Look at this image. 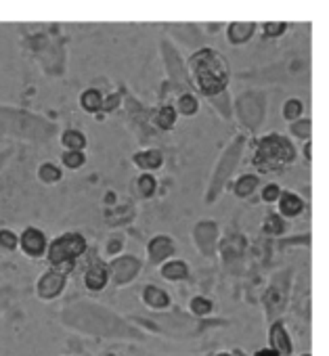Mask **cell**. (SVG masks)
Segmentation results:
<instances>
[{
  "mask_svg": "<svg viewBox=\"0 0 329 356\" xmlns=\"http://www.w3.org/2000/svg\"><path fill=\"white\" fill-rule=\"evenodd\" d=\"M193 88L204 99H214L223 92H229L231 84V65L229 59L214 47H202L193 51L187 59Z\"/></svg>",
  "mask_w": 329,
  "mask_h": 356,
  "instance_id": "6da1fadb",
  "label": "cell"
},
{
  "mask_svg": "<svg viewBox=\"0 0 329 356\" xmlns=\"http://www.w3.org/2000/svg\"><path fill=\"white\" fill-rule=\"evenodd\" d=\"M59 132L57 124L30 109L0 105V134L28 143H47Z\"/></svg>",
  "mask_w": 329,
  "mask_h": 356,
  "instance_id": "7a4b0ae2",
  "label": "cell"
},
{
  "mask_svg": "<svg viewBox=\"0 0 329 356\" xmlns=\"http://www.w3.org/2000/svg\"><path fill=\"white\" fill-rule=\"evenodd\" d=\"M296 159H298V149L291 136L281 134V132H266V134L256 136L252 165L260 174L281 172L287 165H291Z\"/></svg>",
  "mask_w": 329,
  "mask_h": 356,
  "instance_id": "3957f363",
  "label": "cell"
},
{
  "mask_svg": "<svg viewBox=\"0 0 329 356\" xmlns=\"http://www.w3.org/2000/svg\"><path fill=\"white\" fill-rule=\"evenodd\" d=\"M248 147V134L246 132H239L235 134L229 145L223 149L214 170H212V176H210V183H208V193H206V200L208 204H214V200L225 191V187L231 183V178L237 170V165L241 163V157H243V151Z\"/></svg>",
  "mask_w": 329,
  "mask_h": 356,
  "instance_id": "277c9868",
  "label": "cell"
},
{
  "mask_svg": "<svg viewBox=\"0 0 329 356\" xmlns=\"http://www.w3.org/2000/svg\"><path fill=\"white\" fill-rule=\"evenodd\" d=\"M235 118L246 134H256L266 118V95L262 90H246L235 97Z\"/></svg>",
  "mask_w": 329,
  "mask_h": 356,
  "instance_id": "5b68a950",
  "label": "cell"
},
{
  "mask_svg": "<svg viewBox=\"0 0 329 356\" xmlns=\"http://www.w3.org/2000/svg\"><path fill=\"white\" fill-rule=\"evenodd\" d=\"M86 248H88V243L82 233H76V231L63 233L55 241L49 243V252H47L49 264L51 266L76 264V260L86 252Z\"/></svg>",
  "mask_w": 329,
  "mask_h": 356,
  "instance_id": "8992f818",
  "label": "cell"
},
{
  "mask_svg": "<svg viewBox=\"0 0 329 356\" xmlns=\"http://www.w3.org/2000/svg\"><path fill=\"white\" fill-rule=\"evenodd\" d=\"M159 55L163 61V67H166L168 80L172 82V86L179 92L185 90H195L193 82H191V74H189V65L187 61L181 57V53L177 51V47L170 40H161L159 42Z\"/></svg>",
  "mask_w": 329,
  "mask_h": 356,
  "instance_id": "52a82bcc",
  "label": "cell"
},
{
  "mask_svg": "<svg viewBox=\"0 0 329 356\" xmlns=\"http://www.w3.org/2000/svg\"><path fill=\"white\" fill-rule=\"evenodd\" d=\"M67 275H70L67 268L51 266V268L45 270L42 277L38 279V283H36V296L42 298V300H55V298H59L61 291L65 289Z\"/></svg>",
  "mask_w": 329,
  "mask_h": 356,
  "instance_id": "ba28073f",
  "label": "cell"
},
{
  "mask_svg": "<svg viewBox=\"0 0 329 356\" xmlns=\"http://www.w3.org/2000/svg\"><path fill=\"white\" fill-rule=\"evenodd\" d=\"M19 248L30 258H40L49 252V239L38 227H26L19 235Z\"/></svg>",
  "mask_w": 329,
  "mask_h": 356,
  "instance_id": "9c48e42d",
  "label": "cell"
},
{
  "mask_svg": "<svg viewBox=\"0 0 329 356\" xmlns=\"http://www.w3.org/2000/svg\"><path fill=\"white\" fill-rule=\"evenodd\" d=\"M141 270V260L136 256L130 254H122L118 256L111 264H109V273H111V281L115 285H126L130 283Z\"/></svg>",
  "mask_w": 329,
  "mask_h": 356,
  "instance_id": "30bf717a",
  "label": "cell"
},
{
  "mask_svg": "<svg viewBox=\"0 0 329 356\" xmlns=\"http://www.w3.org/2000/svg\"><path fill=\"white\" fill-rule=\"evenodd\" d=\"M258 30H260V26L256 22H231L225 28V40L231 47L239 49V47L250 44L256 38V32Z\"/></svg>",
  "mask_w": 329,
  "mask_h": 356,
  "instance_id": "8fae6325",
  "label": "cell"
},
{
  "mask_svg": "<svg viewBox=\"0 0 329 356\" xmlns=\"http://www.w3.org/2000/svg\"><path fill=\"white\" fill-rule=\"evenodd\" d=\"M147 254H149V260L153 264H163L175 254V239L168 235H155L147 243Z\"/></svg>",
  "mask_w": 329,
  "mask_h": 356,
  "instance_id": "7c38bea8",
  "label": "cell"
},
{
  "mask_svg": "<svg viewBox=\"0 0 329 356\" xmlns=\"http://www.w3.org/2000/svg\"><path fill=\"white\" fill-rule=\"evenodd\" d=\"M163 161H166V157H163L161 149L157 147H149V149H141L132 153V163L141 172H157L163 168Z\"/></svg>",
  "mask_w": 329,
  "mask_h": 356,
  "instance_id": "4fadbf2b",
  "label": "cell"
},
{
  "mask_svg": "<svg viewBox=\"0 0 329 356\" xmlns=\"http://www.w3.org/2000/svg\"><path fill=\"white\" fill-rule=\"evenodd\" d=\"M181 120V113L177 111L175 103H163L153 113V126L161 132H172Z\"/></svg>",
  "mask_w": 329,
  "mask_h": 356,
  "instance_id": "5bb4252c",
  "label": "cell"
},
{
  "mask_svg": "<svg viewBox=\"0 0 329 356\" xmlns=\"http://www.w3.org/2000/svg\"><path fill=\"white\" fill-rule=\"evenodd\" d=\"M260 176L254 174V172H246V174H239L233 183V195L237 200H250L256 191H260Z\"/></svg>",
  "mask_w": 329,
  "mask_h": 356,
  "instance_id": "9a60e30c",
  "label": "cell"
},
{
  "mask_svg": "<svg viewBox=\"0 0 329 356\" xmlns=\"http://www.w3.org/2000/svg\"><path fill=\"white\" fill-rule=\"evenodd\" d=\"M304 208H306L304 200L294 191H283L279 202H277V212L283 218H298L304 212Z\"/></svg>",
  "mask_w": 329,
  "mask_h": 356,
  "instance_id": "2e32d148",
  "label": "cell"
},
{
  "mask_svg": "<svg viewBox=\"0 0 329 356\" xmlns=\"http://www.w3.org/2000/svg\"><path fill=\"white\" fill-rule=\"evenodd\" d=\"M103 103H105V95L99 88H84L78 97V105L84 113L90 115H101L103 113Z\"/></svg>",
  "mask_w": 329,
  "mask_h": 356,
  "instance_id": "e0dca14e",
  "label": "cell"
},
{
  "mask_svg": "<svg viewBox=\"0 0 329 356\" xmlns=\"http://www.w3.org/2000/svg\"><path fill=\"white\" fill-rule=\"evenodd\" d=\"M175 107L177 111L181 113V118H195L202 109V101H200V95L195 90H185V92H179L177 95V101H175Z\"/></svg>",
  "mask_w": 329,
  "mask_h": 356,
  "instance_id": "ac0fdd59",
  "label": "cell"
},
{
  "mask_svg": "<svg viewBox=\"0 0 329 356\" xmlns=\"http://www.w3.org/2000/svg\"><path fill=\"white\" fill-rule=\"evenodd\" d=\"M109 279H111L109 266L97 262V264H93V266L86 270V275H84V285H86V289H90V291H101V289L109 283Z\"/></svg>",
  "mask_w": 329,
  "mask_h": 356,
  "instance_id": "d6986e66",
  "label": "cell"
},
{
  "mask_svg": "<svg viewBox=\"0 0 329 356\" xmlns=\"http://www.w3.org/2000/svg\"><path fill=\"white\" fill-rule=\"evenodd\" d=\"M59 143L67 151H86L88 138L80 128H65L59 132Z\"/></svg>",
  "mask_w": 329,
  "mask_h": 356,
  "instance_id": "ffe728a7",
  "label": "cell"
},
{
  "mask_svg": "<svg viewBox=\"0 0 329 356\" xmlns=\"http://www.w3.org/2000/svg\"><path fill=\"white\" fill-rule=\"evenodd\" d=\"M143 302L153 308V310H161V308H168L170 306V296L166 289H161L157 285H147L143 289Z\"/></svg>",
  "mask_w": 329,
  "mask_h": 356,
  "instance_id": "44dd1931",
  "label": "cell"
},
{
  "mask_svg": "<svg viewBox=\"0 0 329 356\" xmlns=\"http://www.w3.org/2000/svg\"><path fill=\"white\" fill-rule=\"evenodd\" d=\"M159 275L166 281H183L189 277V266L183 260H166L159 266Z\"/></svg>",
  "mask_w": 329,
  "mask_h": 356,
  "instance_id": "7402d4cb",
  "label": "cell"
},
{
  "mask_svg": "<svg viewBox=\"0 0 329 356\" xmlns=\"http://www.w3.org/2000/svg\"><path fill=\"white\" fill-rule=\"evenodd\" d=\"M36 176H38V181L42 185H57V183H61V178H63V165H59L55 161H42L38 165Z\"/></svg>",
  "mask_w": 329,
  "mask_h": 356,
  "instance_id": "603a6c76",
  "label": "cell"
},
{
  "mask_svg": "<svg viewBox=\"0 0 329 356\" xmlns=\"http://www.w3.org/2000/svg\"><path fill=\"white\" fill-rule=\"evenodd\" d=\"M134 189H136V195L141 200H151L155 193H157V178L153 172H141L136 183H134Z\"/></svg>",
  "mask_w": 329,
  "mask_h": 356,
  "instance_id": "cb8c5ba5",
  "label": "cell"
},
{
  "mask_svg": "<svg viewBox=\"0 0 329 356\" xmlns=\"http://www.w3.org/2000/svg\"><path fill=\"white\" fill-rule=\"evenodd\" d=\"M208 103L218 111V115H220L223 120H233V118H235V99H231L229 92H223V95L210 99Z\"/></svg>",
  "mask_w": 329,
  "mask_h": 356,
  "instance_id": "d4e9b609",
  "label": "cell"
},
{
  "mask_svg": "<svg viewBox=\"0 0 329 356\" xmlns=\"http://www.w3.org/2000/svg\"><path fill=\"white\" fill-rule=\"evenodd\" d=\"M281 118L289 124V122H296L300 118H304V101L298 99V97H289L283 101L281 105Z\"/></svg>",
  "mask_w": 329,
  "mask_h": 356,
  "instance_id": "484cf974",
  "label": "cell"
},
{
  "mask_svg": "<svg viewBox=\"0 0 329 356\" xmlns=\"http://www.w3.org/2000/svg\"><path fill=\"white\" fill-rule=\"evenodd\" d=\"M271 346L275 350L283 354H291V341H289V335L285 333V327L281 323H275L273 329H271Z\"/></svg>",
  "mask_w": 329,
  "mask_h": 356,
  "instance_id": "4316f807",
  "label": "cell"
},
{
  "mask_svg": "<svg viewBox=\"0 0 329 356\" xmlns=\"http://www.w3.org/2000/svg\"><path fill=\"white\" fill-rule=\"evenodd\" d=\"M287 126H289V136L291 138H298L302 143L312 138V120L310 118H300L296 122H289Z\"/></svg>",
  "mask_w": 329,
  "mask_h": 356,
  "instance_id": "83f0119b",
  "label": "cell"
},
{
  "mask_svg": "<svg viewBox=\"0 0 329 356\" xmlns=\"http://www.w3.org/2000/svg\"><path fill=\"white\" fill-rule=\"evenodd\" d=\"M287 28H289L287 22L275 19V22H264V24L260 26V32H262V36H264L266 40H279L281 36L287 34Z\"/></svg>",
  "mask_w": 329,
  "mask_h": 356,
  "instance_id": "f1b7e54d",
  "label": "cell"
},
{
  "mask_svg": "<svg viewBox=\"0 0 329 356\" xmlns=\"http://www.w3.org/2000/svg\"><path fill=\"white\" fill-rule=\"evenodd\" d=\"M285 220H287V218H283L279 212L268 214V216L264 218V222H262V231H264L266 235H283V233H285V227H287Z\"/></svg>",
  "mask_w": 329,
  "mask_h": 356,
  "instance_id": "f546056e",
  "label": "cell"
},
{
  "mask_svg": "<svg viewBox=\"0 0 329 356\" xmlns=\"http://www.w3.org/2000/svg\"><path fill=\"white\" fill-rule=\"evenodd\" d=\"M84 163H86V153L84 151H67L65 149L61 153V165L67 168V170H72V172L84 168Z\"/></svg>",
  "mask_w": 329,
  "mask_h": 356,
  "instance_id": "4dcf8cb0",
  "label": "cell"
},
{
  "mask_svg": "<svg viewBox=\"0 0 329 356\" xmlns=\"http://www.w3.org/2000/svg\"><path fill=\"white\" fill-rule=\"evenodd\" d=\"M189 310L195 314V316H206L212 312V300H208L206 296H195L191 298L189 302Z\"/></svg>",
  "mask_w": 329,
  "mask_h": 356,
  "instance_id": "1f68e13d",
  "label": "cell"
},
{
  "mask_svg": "<svg viewBox=\"0 0 329 356\" xmlns=\"http://www.w3.org/2000/svg\"><path fill=\"white\" fill-rule=\"evenodd\" d=\"M281 193H283V189L277 183H266V185L260 187V200L264 204H277L279 197H281Z\"/></svg>",
  "mask_w": 329,
  "mask_h": 356,
  "instance_id": "d6a6232c",
  "label": "cell"
},
{
  "mask_svg": "<svg viewBox=\"0 0 329 356\" xmlns=\"http://www.w3.org/2000/svg\"><path fill=\"white\" fill-rule=\"evenodd\" d=\"M0 248L7 250V252H13L19 248V235L11 229H0Z\"/></svg>",
  "mask_w": 329,
  "mask_h": 356,
  "instance_id": "836d02e7",
  "label": "cell"
},
{
  "mask_svg": "<svg viewBox=\"0 0 329 356\" xmlns=\"http://www.w3.org/2000/svg\"><path fill=\"white\" fill-rule=\"evenodd\" d=\"M122 105V95L120 92H111L105 95V103H103V113H113L118 107Z\"/></svg>",
  "mask_w": 329,
  "mask_h": 356,
  "instance_id": "e575fe53",
  "label": "cell"
},
{
  "mask_svg": "<svg viewBox=\"0 0 329 356\" xmlns=\"http://www.w3.org/2000/svg\"><path fill=\"white\" fill-rule=\"evenodd\" d=\"M13 300V289L11 287H0V312H3Z\"/></svg>",
  "mask_w": 329,
  "mask_h": 356,
  "instance_id": "d590c367",
  "label": "cell"
},
{
  "mask_svg": "<svg viewBox=\"0 0 329 356\" xmlns=\"http://www.w3.org/2000/svg\"><path fill=\"white\" fill-rule=\"evenodd\" d=\"M13 157V147H7V149H0V172H3V168L9 163V159Z\"/></svg>",
  "mask_w": 329,
  "mask_h": 356,
  "instance_id": "8d00e7d4",
  "label": "cell"
},
{
  "mask_svg": "<svg viewBox=\"0 0 329 356\" xmlns=\"http://www.w3.org/2000/svg\"><path fill=\"white\" fill-rule=\"evenodd\" d=\"M122 248H124V243L120 239H109V243H107L105 250H107V254H120Z\"/></svg>",
  "mask_w": 329,
  "mask_h": 356,
  "instance_id": "74e56055",
  "label": "cell"
},
{
  "mask_svg": "<svg viewBox=\"0 0 329 356\" xmlns=\"http://www.w3.org/2000/svg\"><path fill=\"white\" fill-rule=\"evenodd\" d=\"M256 356H281V352L275 350L273 346H268V348H260V350L256 352Z\"/></svg>",
  "mask_w": 329,
  "mask_h": 356,
  "instance_id": "f35d334b",
  "label": "cell"
},
{
  "mask_svg": "<svg viewBox=\"0 0 329 356\" xmlns=\"http://www.w3.org/2000/svg\"><path fill=\"white\" fill-rule=\"evenodd\" d=\"M310 149H312V138H310V140H306V143H304V147H302V155H304V159H306V161H310V159H312Z\"/></svg>",
  "mask_w": 329,
  "mask_h": 356,
  "instance_id": "ab89813d",
  "label": "cell"
},
{
  "mask_svg": "<svg viewBox=\"0 0 329 356\" xmlns=\"http://www.w3.org/2000/svg\"><path fill=\"white\" fill-rule=\"evenodd\" d=\"M216 356H231L229 352H220V354H216Z\"/></svg>",
  "mask_w": 329,
  "mask_h": 356,
  "instance_id": "60d3db41",
  "label": "cell"
},
{
  "mask_svg": "<svg viewBox=\"0 0 329 356\" xmlns=\"http://www.w3.org/2000/svg\"><path fill=\"white\" fill-rule=\"evenodd\" d=\"M107 356H113V354H107Z\"/></svg>",
  "mask_w": 329,
  "mask_h": 356,
  "instance_id": "b9f144b4",
  "label": "cell"
}]
</instances>
